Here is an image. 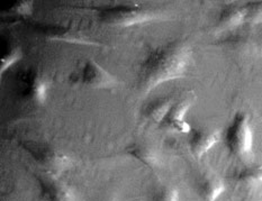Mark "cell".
Masks as SVG:
<instances>
[{"mask_svg": "<svg viewBox=\"0 0 262 201\" xmlns=\"http://www.w3.org/2000/svg\"><path fill=\"white\" fill-rule=\"evenodd\" d=\"M191 61V49L177 39L151 50L141 62L138 72V88L146 94L171 80L185 77Z\"/></svg>", "mask_w": 262, "mask_h": 201, "instance_id": "cell-1", "label": "cell"}, {"mask_svg": "<svg viewBox=\"0 0 262 201\" xmlns=\"http://www.w3.org/2000/svg\"><path fill=\"white\" fill-rule=\"evenodd\" d=\"M225 146L237 159H249L253 152V130L247 113L238 111L227 127L224 136Z\"/></svg>", "mask_w": 262, "mask_h": 201, "instance_id": "cell-2", "label": "cell"}, {"mask_svg": "<svg viewBox=\"0 0 262 201\" xmlns=\"http://www.w3.org/2000/svg\"><path fill=\"white\" fill-rule=\"evenodd\" d=\"M70 82L75 85L91 89H108L117 84L116 79L93 59L79 63L70 74Z\"/></svg>", "mask_w": 262, "mask_h": 201, "instance_id": "cell-3", "label": "cell"}, {"mask_svg": "<svg viewBox=\"0 0 262 201\" xmlns=\"http://www.w3.org/2000/svg\"><path fill=\"white\" fill-rule=\"evenodd\" d=\"M156 18V14L140 5H121L104 9L100 13L101 21L108 25L128 27L143 24Z\"/></svg>", "mask_w": 262, "mask_h": 201, "instance_id": "cell-4", "label": "cell"}, {"mask_svg": "<svg viewBox=\"0 0 262 201\" xmlns=\"http://www.w3.org/2000/svg\"><path fill=\"white\" fill-rule=\"evenodd\" d=\"M26 150L31 153L34 160L42 166L47 173L51 175H56L69 169L71 165V160L64 153L58 150H53L50 146L44 145H26Z\"/></svg>", "mask_w": 262, "mask_h": 201, "instance_id": "cell-5", "label": "cell"}, {"mask_svg": "<svg viewBox=\"0 0 262 201\" xmlns=\"http://www.w3.org/2000/svg\"><path fill=\"white\" fill-rule=\"evenodd\" d=\"M21 96L27 101L36 105H43L47 100L49 83L43 73L38 70L30 69L20 77Z\"/></svg>", "mask_w": 262, "mask_h": 201, "instance_id": "cell-6", "label": "cell"}, {"mask_svg": "<svg viewBox=\"0 0 262 201\" xmlns=\"http://www.w3.org/2000/svg\"><path fill=\"white\" fill-rule=\"evenodd\" d=\"M226 49L242 57L262 56V36H255L253 34L242 32L227 37L223 41Z\"/></svg>", "mask_w": 262, "mask_h": 201, "instance_id": "cell-7", "label": "cell"}, {"mask_svg": "<svg viewBox=\"0 0 262 201\" xmlns=\"http://www.w3.org/2000/svg\"><path fill=\"white\" fill-rule=\"evenodd\" d=\"M191 107L190 99H182L178 102H174L166 119L160 125V128L167 131H174L179 134H191L192 128L188 124L185 117Z\"/></svg>", "mask_w": 262, "mask_h": 201, "instance_id": "cell-8", "label": "cell"}, {"mask_svg": "<svg viewBox=\"0 0 262 201\" xmlns=\"http://www.w3.org/2000/svg\"><path fill=\"white\" fill-rule=\"evenodd\" d=\"M231 179L236 190L253 193L262 188V165L244 166L236 170Z\"/></svg>", "mask_w": 262, "mask_h": 201, "instance_id": "cell-9", "label": "cell"}, {"mask_svg": "<svg viewBox=\"0 0 262 201\" xmlns=\"http://www.w3.org/2000/svg\"><path fill=\"white\" fill-rule=\"evenodd\" d=\"M226 189L225 182L214 172H205L195 182V190L202 201H217Z\"/></svg>", "mask_w": 262, "mask_h": 201, "instance_id": "cell-10", "label": "cell"}, {"mask_svg": "<svg viewBox=\"0 0 262 201\" xmlns=\"http://www.w3.org/2000/svg\"><path fill=\"white\" fill-rule=\"evenodd\" d=\"M221 141V131L213 128L193 129L189 139V148L196 159L203 158Z\"/></svg>", "mask_w": 262, "mask_h": 201, "instance_id": "cell-11", "label": "cell"}, {"mask_svg": "<svg viewBox=\"0 0 262 201\" xmlns=\"http://www.w3.org/2000/svg\"><path fill=\"white\" fill-rule=\"evenodd\" d=\"M38 185L43 201H78L75 191L58 180L38 177Z\"/></svg>", "mask_w": 262, "mask_h": 201, "instance_id": "cell-12", "label": "cell"}, {"mask_svg": "<svg viewBox=\"0 0 262 201\" xmlns=\"http://www.w3.org/2000/svg\"><path fill=\"white\" fill-rule=\"evenodd\" d=\"M246 23V6H227L221 10L215 23V31L227 32Z\"/></svg>", "mask_w": 262, "mask_h": 201, "instance_id": "cell-13", "label": "cell"}, {"mask_svg": "<svg viewBox=\"0 0 262 201\" xmlns=\"http://www.w3.org/2000/svg\"><path fill=\"white\" fill-rule=\"evenodd\" d=\"M173 105V101L169 97H161L152 100L150 103H147L146 107L143 109V117L153 124H162L166 119L167 115L169 114L170 109Z\"/></svg>", "mask_w": 262, "mask_h": 201, "instance_id": "cell-14", "label": "cell"}, {"mask_svg": "<svg viewBox=\"0 0 262 201\" xmlns=\"http://www.w3.org/2000/svg\"><path fill=\"white\" fill-rule=\"evenodd\" d=\"M51 39L54 41H61L67 43H76V44H94L90 42V39L83 35L82 33L73 31L72 28H64V27H56L52 28L48 32Z\"/></svg>", "mask_w": 262, "mask_h": 201, "instance_id": "cell-15", "label": "cell"}, {"mask_svg": "<svg viewBox=\"0 0 262 201\" xmlns=\"http://www.w3.org/2000/svg\"><path fill=\"white\" fill-rule=\"evenodd\" d=\"M130 157H133L141 163L150 168H156L159 165V159L156 151L152 147L145 144H134L127 148Z\"/></svg>", "mask_w": 262, "mask_h": 201, "instance_id": "cell-16", "label": "cell"}, {"mask_svg": "<svg viewBox=\"0 0 262 201\" xmlns=\"http://www.w3.org/2000/svg\"><path fill=\"white\" fill-rule=\"evenodd\" d=\"M150 201H180V194L176 188L163 186L152 193Z\"/></svg>", "mask_w": 262, "mask_h": 201, "instance_id": "cell-17", "label": "cell"}, {"mask_svg": "<svg viewBox=\"0 0 262 201\" xmlns=\"http://www.w3.org/2000/svg\"><path fill=\"white\" fill-rule=\"evenodd\" d=\"M246 23L254 25L262 23V2L251 3L246 6Z\"/></svg>", "mask_w": 262, "mask_h": 201, "instance_id": "cell-18", "label": "cell"}, {"mask_svg": "<svg viewBox=\"0 0 262 201\" xmlns=\"http://www.w3.org/2000/svg\"><path fill=\"white\" fill-rule=\"evenodd\" d=\"M23 56V53L19 48H13L11 50H9L7 52V54H3L2 56V70H0V73H2V76L4 74V72L6 70H8V69L15 64L16 62H18Z\"/></svg>", "mask_w": 262, "mask_h": 201, "instance_id": "cell-19", "label": "cell"}, {"mask_svg": "<svg viewBox=\"0 0 262 201\" xmlns=\"http://www.w3.org/2000/svg\"><path fill=\"white\" fill-rule=\"evenodd\" d=\"M32 3H28V2H20V3H17L16 7L11 8V10L14 11L16 14H19V15H31L32 14Z\"/></svg>", "mask_w": 262, "mask_h": 201, "instance_id": "cell-20", "label": "cell"}]
</instances>
